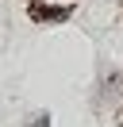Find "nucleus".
I'll return each mask as SVG.
<instances>
[{
  "label": "nucleus",
  "instance_id": "obj_1",
  "mask_svg": "<svg viewBox=\"0 0 123 127\" xmlns=\"http://www.w3.org/2000/svg\"><path fill=\"white\" fill-rule=\"evenodd\" d=\"M31 119H35V123H27V127H50V116H46V112H35Z\"/></svg>",
  "mask_w": 123,
  "mask_h": 127
}]
</instances>
